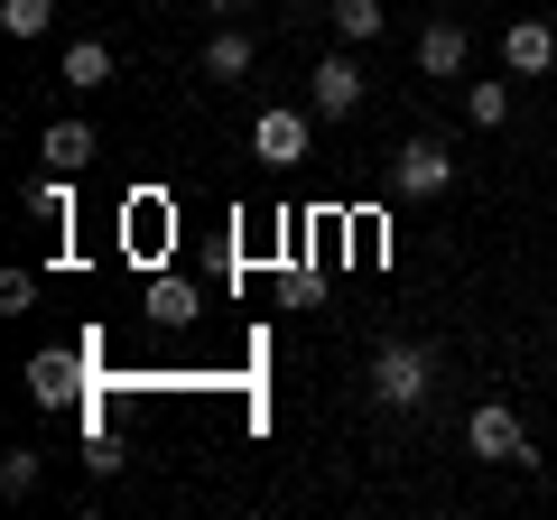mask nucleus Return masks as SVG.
<instances>
[{"label":"nucleus","mask_w":557,"mask_h":520,"mask_svg":"<svg viewBox=\"0 0 557 520\" xmlns=\"http://www.w3.org/2000/svg\"><path fill=\"white\" fill-rule=\"evenodd\" d=\"M372 400L399 409V419H409V409H428V400H437V354H428L418 335H391V344L372 354Z\"/></svg>","instance_id":"f257e3e1"},{"label":"nucleus","mask_w":557,"mask_h":520,"mask_svg":"<svg viewBox=\"0 0 557 520\" xmlns=\"http://www.w3.org/2000/svg\"><path fill=\"white\" fill-rule=\"evenodd\" d=\"M446 186H456V149L446 140H399L391 149V196L428 205V196H446Z\"/></svg>","instance_id":"f03ea898"},{"label":"nucleus","mask_w":557,"mask_h":520,"mask_svg":"<svg viewBox=\"0 0 557 520\" xmlns=\"http://www.w3.org/2000/svg\"><path fill=\"white\" fill-rule=\"evenodd\" d=\"M362 94H372V75L354 65V47H335V57L307 75V112H317V121H354V112H362Z\"/></svg>","instance_id":"7ed1b4c3"},{"label":"nucleus","mask_w":557,"mask_h":520,"mask_svg":"<svg viewBox=\"0 0 557 520\" xmlns=\"http://www.w3.org/2000/svg\"><path fill=\"white\" fill-rule=\"evenodd\" d=\"M465 446H474L483 465H539V446H530V428H520V409H502V400H483L474 419H465Z\"/></svg>","instance_id":"20e7f679"},{"label":"nucleus","mask_w":557,"mask_h":520,"mask_svg":"<svg viewBox=\"0 0 557 520\" xmlns=\"http://www.w3.org/2000/svg\"><path fill=\"white\" fill-rule=\"evenodd\" d=\"M307 140H317V112H298V102H270V112L251 121V149H260L270 168H298Z\"/></svg>","instance_id":"39448f33"},{"label":"nucleus","mask_w":557,"mask_h":520,"mask_svg":"<svg viewBox=\"0 0 557 520\" xmlns=\"http://www.w3.org/2000/svg\"><path fill=\"white\" fill-rule=\"evenodd\" d=\"M502 65H511V75H548L557 65V28L548 20H511L502 28Z\"/></svg>","instance_id":"423d86ee"},{"label":"nucleus","mask_w":557,"mask_h":520,"mask_svg":"<svg viewBox=\"0 0 557 520\" xmlns=\"http://www.w3.org/2000/svg\"><path fill=\"white\" fill-rule=\"evenodd\" d=\"M465 47H474V38H465V28L456 20H428V28H418V75H465Z\"/></svg>","instance_id":"0eeeda50"},{"label":"nucleus","mask_w":557,"mask_h":520,"mask_svg":"<svg viewBox=\"0 0 557 520\" xmlns=\"http://www.w3.org/2000/svg\"><path fill=\"white\" fill-rule=\"evenodd\" d=\"M75 391H84V362L75 354H38V362H28V400H38V409H65Z\"/></svg>","instance_id":"6e6552de"},{"label":"nucleus","mask_w":557,"mask_h":520,"mask_svg":"<svg viewBox=\"0 0 557 520\" xmlns=\"http://www.w3.org/2000/svg\"><path fill=\"white\" fill-rule=\"evenodd\" d=\"M38 159L65 168V177H84V168H94V131H84V121H47V131H38Z\"/></svg>","instance_id":"1a4fd4ad"},{"label":"nucleus","mask_w":557,"mask_h":520,"mask_svg":"<svg viewBox=\"0 0 557 520\" xmlns=\"http://www.w3.org/2000/svg\"><path fill=\"white\" fill-rule=\"evenodd\" d=\"M20 205H28L38 223H57V233H65V223H75V186H65V168H47V177H28V186H20Z\"/></svg>","instance_id":"9d476101"},{"label":"nucleus","mask_w":557,"mask_h":520,"mask_svg":"<svg viewBox=\"0 0 557 520\" xmlns=\"http://www.w3.org/2000/svg\"><path fill=\"white\" fill-rule=\"evenodd\" d=\"M325 20H335L344 47H372L381 28H391V10H381V0H325Z\"/></svg>","instance_id":"9b49d317"},{"label":"nucleus","mask_w":557,"mask_h":520,"mask_svg":"<svg viewBox=\"0 0 557 520\" xmlns=\"http://www.w3.org/2000/svg\"><path fill=\"white\" fill-rule=\"evenodd\" d=\"M251 57H260V47L242 38V28H214V38H205V75H214V84H242V75H251Z\"/></svg>","instance_id":"f8f14e48"},{"label":"nucleus","mask_w":557,"mask_h":520,"mask_svg":"<svg viewBox=\"0 0 557 520\" xmlns=\"http://www.w3.org/2000/svg\"><path fill=\"white\" fill-rule=\"evenodd\" d=\"M65 84H75V94H102V84H112V47L75 38V47H65Z\"/></svg>","instance_id":"ddd939ff"},{"label":"nucleus","mask_w":557,"mask_h":520,"mask_svg":"<svg viewBox=\"0 0 557 520\" xmlns=\"http://www.w3.org/2000/svg\"><path fill=\"white\" fill-rule=\"evenodd\" d=\"M196 288H186V280H149V317H159V325H196Z\"/></svg>","instance_id":"4468645a"},{"label":"nucleus","mask_w":557,"mask_h":520,"mask_svg":"<svg viewBox=\"0 0 557 520\" xmlns=\"http://www.w3.org/2000/svg\"><path fill=\"white\" fill-rule=\"evenodd\" d=\"M0 28L10 38H47L57 28V0H0Z\"/></svg>","instance_id":"2eb2a0df"},{"label":"nucleus","mask_w":557,"mask_h":520,"mask_svg":"<svg viewBox=\"0 0 557 520\" xmlns=\"http://www.w3.org/2000/svg\"><path fill=\"white\" fill-rule=\"evenodd\" d=\"M38 474H47V465H38V446H10V456H0V493H10V502H28V493H38Z\"/></svg>","instance_id":"dca6fc26"},{"label":"nucleus","mask_w":557,"mask_h":520,"mask_svg":"<svg viewBox=\"0 0 557 520\" xmlns=\"http://www.w3.org/2000/svg\"><path fill=\"white\" fill-rule=\"evenodd\" d=\"M465 121H474V131H502V121H511V84H474V94H465Z\"/></svg>","instance_id":"f3484780"},{"label":"nucleus","mask_w":557,"mask_h":520,"mask_svg":"<svg viewBox=\"0 0 557 520\" xmlns=\"http://www.w3.org/2000/svg\"><path fill=\"white\" fill-rule=\"evenodd\" d=\"M38 307V270H0V317H28Z\"/></svg>","instance_id":"a211bd4d"},{"label":"nucleus","mask_w":557,"mask_h":520,"mask_svg":"<svg viewBox=\"0 0 557 520\" xmlns=\"http://www.w3.org/2000/svg\"><path fill=\"white\" fill-rule=\"evenodd\" d=\"M205 10H251V0H205Z\"/></svg>","instance_id":"6ab92c4d"},{"label":"nucleus","mask_w":557,"mask_h":520,"mask_svg":"<svg viewBox=\"0 0 557 520\" xmlns=\"http://www.w3.org/2000/svg\"><path fill=\"white\" fill-rule=\"evenodd\" d=\"M548 493H557V474H548Z\"/></svg>","instance_id":"aec40b11"}]
</instances>
